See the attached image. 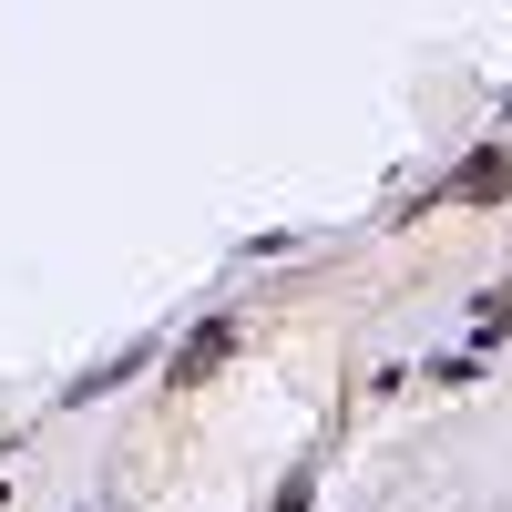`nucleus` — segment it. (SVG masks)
Returning a JSON list of instances; mask_svg holds the SVG:
<instances>
[{"instance_id":"f257e3e1","label":"nucleus","mask_w":512,"mask_h":512,"mask_svg":"<svg viewBox=\"0 0 512 512\" xmlns=\"http://www.w3.org/2000/svg\"><path fill=\"white\" fill-rule=\"evenodd\" d=\"M226 359H236V318H205V328L185 338V349L164 359V390H195V379H216Z\"/></svg>"},{"instance_id":"f03ea898","label":"nucleus","mask_w":512,"mask_h":512,"mask_svg":"<svg viewBox=\"0 0 512 512\" xmlns=\"http://www.w3.org/2000/svg\"><path fill=\"white\" fill-rule=\"evenodd\" d=\"M451 195H461V205H502V195H512V154H502V144H482V154L451 175Z\"/></svg>"},{"instance_id":"7ed1b4c3","label":"nucleus","mask_w":512,"mask_h":512,"mask_svg":"<svg viewBox=\"0 0 512 512\" xmlns=\"http://www.w3.org/2000/svg\"><path fill=\"white\" fill-rule=\"evenodd\" d=\"M482 338H512V287H502V297H482Z\"/></svg>"},{"instance_id":"20e7f679","label":"nucleus","mask_w":512,"mask_h":512,"mask_svg":"<svg viewBox=\"0 0 512 512\" xmlns=\"http://www.w3.org/2000/svg\"><path fill=\"white\" fill-rule=\"evenodd\" d=\"M0 502H11V492H0Z\"/></svg>"},{"instance_id":"39448f33","label":"nucleus","mask_w":512,"mask_h":512,"mask_svg":"<svg viewBox=\"0 0 512 512\" xmlns=\"http://www.w3.org/2000/svg\"><path fill=\"white\" fill-rule=\"evenodd\" d=\"M103 512H113V502H103Z\"/></svg>"}]
</instances>
